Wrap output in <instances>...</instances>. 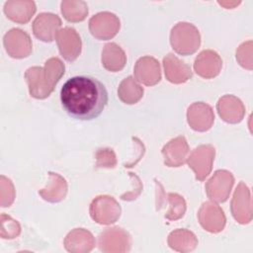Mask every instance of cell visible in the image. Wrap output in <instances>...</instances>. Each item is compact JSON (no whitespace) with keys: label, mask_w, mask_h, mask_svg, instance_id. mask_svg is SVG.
I'll return each instance as SVG.
<instances>
[{"label":"cell","mask_w":253,"mask_h":253,"mask_svg":"<svg viewBox=\"0 0 253 253\" xmlns=\"http://www.w3.org/2000/svg\"><path fill=\"white\" fill-rule=\"evenodd\" d=\"M64 111L73 119L91 121L101 115L108 103L104 84L90 76H75L68 79L60 90Z\"/></svg>","instance_id":"obj_1"},{"label":"cell","mask_w":253,"mask_h":253,"mask_svg":"<svg viewBox=\"0 0 253 253\" xmlns=\"http://www.w3.org/2000/svg\"><path fill=\"white\" fill-rule=\"evenodd\" d=\"M64 74V64L56 57L49 58L44 67H31L25 73L32 97L44 99L53 91L54 86Z\"/></svg>","instance_id":"obj_2"},{"label":"cell","mask_w":253,"mask_h":253,"mask_svg":"<svg viewBox=\"0 0 253 253\" xmlns=\"http://www.w3.org/2000/svg\"><path fill=\"white\" fill-rule=\"evenodd\" d=\"M170 43L177 53L181 55L192 54L201 44L199 30L193 24L180 22L171 30Z\"/></svg>","instance_id":"obj_3"},{"label":"cell","mask_w":253,"mask_h":253,"mask_svg":"<svg viewBox=\"0 0 253 253\" xmlns=\"http://www.w3.org/2000/svg\"><path fill=\"white\" fill-rule=\"evenodd\" d=\"M120 29L119 18L110 12H102L89 21V30L98 40H109L115 37Z\"/></svg>","instance_id":"obj_4"},{"label":"cell","mask_w":253,"mask_h":253,"mask_svg":"<svg viewBox=\"0 0 253 253\" xmlns=\"http://www.w3.org/2000/svg\"><path fill=\"white\" fill-rule=\"evenodd\" d=\"M213 157L214 148L211 145H201L193 151L187 162L194 170L197 180L204 181L210 174Z\"/></svg>","instance_id":"obj_5"},{"label":"cell","mask_w":253,"mask_h":253,"mask_svg":"<svg viewBox=\"0 0 253 253\" xmlns=\"http://www.w3.org/2000/svg\"><path fill=\"white\" fill-rule=\"evenodd\" d=\"M55 40L60 54L68 61L75 60L81 51V40L73 28L66 27L58 31Z\"/></svg>","instance_id":"obj_6"},{"label":"cell","mask_w":253,"mask_h":253,"mask_svg":"<svg viewBox=\"0 0 253 253\" xmlns=\"http://www.w3.org/2000/svg\"><path fill=\"white\" fill-rule=\"evenodd\" d=\"M188 124L197 131H206L210 129L214 121L212 109L208 104L197 102L188 108Z\"/></svg>","instance_id":"obj_7"},{"label":"cell","mask_w":253,"mask_h":253,"mask_svg":"<svg viewBox=\"0 0 253 253\" xmlns=\"http://www.w3.org/2000/svg\"><path fill=\"white\" fill-rule=\"evenodd\" d=\"M135 78L146 86H153L161 80L159 62L151 56L140 57L134 66Z\"/></svg>","instance_id":"obj_8"},{"label":"cell","mask_w":253,"mask_h":253,"mask_svg":"<svg viewBox=\"0 0 253 253\" xmlns=\"http://www.w3.org/2000/svg\"><path fill=\"white\" fill-rule=\"evenodd\" d=\"M60 26L61 20L57 15L42 13L33 23V32L38 39L43 42H52L57 33L56 30Z\"/></svg>","instance_id":"obj_9"},{"label":"cell","mask_w":253,"mask_h":253,"mask_svg":"<svg viewBox=\"0 0 253 253\" xmlns=\"http://www.w3.org/2000/svg\"><path fill=\"white\" fill-rule=\"evenodd\" d=\"M189 153V146L184 136H178L170 140L162 148L164 163L169 167H179L186 161Z\"/></svg>","instance_id":"obj_10"},{"label":"cell","mask_w":253,"mask_h":253,"mask_svg":"<svg viewBox=\"0 0 253 253\" xmlns=\"http://www.w3.org/2000/svg\"><path fill=\"white\" fill-rule=\"evenodd\" d=\"M163 65L165 69V76L167 80L172 83H184L192 77L190 66L172 53L167 54L163 58Z\"/></svg>","instance_id":"obj_11"},{"label":"cell","mask_w":253,"mask_h":253,"mask_svg":"<svg viewBox=\"0 0 253 253\" xmlns=\"http://www.w3.org/2000/svg\"><path fill=\"white\" fill-rule=\"evenodd\" d=\"M198 56L202 60L207 62L206 64L195 59L194 69L198 75H200L203 78L210 79L219 74V71L222 66V60L215 51L211 49L203 50Z\"/></svg>","instance_id":"obj_12"},{"label":"cell","mask_w":253,"mask_h":253,"mask_svg":"<svg viewBox=\"0 0 253 253\" xmlns=\"http://www.w3.org/2000/svg\"><path fill=\"white\" fill-rule=\"evenodd\" d=\"M36 12V4L33 1H7L4 5V13L10 20L25 24Z\"/></svg>","instance_id":"obj_13"},{"label":"cell","mask_w":253,"mask_h":253,"mask_svg":"<svg viewBox=\"0 0 253 253\" xmlns=\"http://www.w3.org/2000/svg\"><path fill=\"white\" fill-rule=\"evenodd\" d=\"M126 62L125 51L115 42L107 43L102 51V64L103 66L113 72L122 70Z\"/></svg>","instance_id":"obj_14"},{"label":"cell","mask_w":253,"mask_h":253,"mask_svg":"<svg viewBox=\"0 0 253 253\" xmlns=\"http://www.w3.org/2000/svg\"><path fill=\"white\" fill-rule=\"evenodd\" d=\"M118 96L125 104H135L143 96V88H141L131 76L125 78L118 89Z\"/></svg>","instance_id":"obj_15"},{"label":"cell","mask_w":253,"mask_h":253,"mask_svg":"<svg viewBox=\"0 0 253 253\" xmlns=\"http://www.w3.org/2000/svg\"><path fill=\"white\" fill-rule=\"evenodd\" d=\"M16 44L20 45L27 55L31 53L32 43L30 37L27 33L20 29H12L4 36V46L8 53L12 51Z\"/></svg>","instance_id":"obj_16"},{"label":"cell","mask_w":253,"mask_h":253,"mask_svg":"<svg viewBox=\"0 0 253 253\" xmlns=\"http://www.w3.org/2000/svg\"><path fill=\"white\" fill-rule=\"evenodd\" d=\"M61 13L69 22L83 21L88 14V7L84 1H62Z\"/></svg>","instance_id":"obj_17"},{"label":"cell","mask_w":253,"mask_h":253,"mask_svg":"<svg viewBox=\"0 0 253 253\" xmlns=\"http://www.w3.org/2000/svg\"><path fill=\"white\" fill-rule=\"evenodd\" d=\"M233 176L231 175V173H229L227 175V177L222 181V184H217L216 181L211 177L209 181H208V184H207V193H208V196L211 199L212 196L214 195V193L216 192L217 189H220L222 188L224 191H226L227 193H230V190H231V187L233 185Z\"/></svg>","instance_id":"obj_18"},{"label":"cell","mask_w":253,"mask_h":253,"mask_svg":"<svg viewBox=\"0 0 253 253\" xmlns=\"http://www.w3.org/2000/svg\"><path fill=\"white\" fill-rule=\"evenodd\" d=\"M97 156L104 157V160L97 162V167H105V168H113L115 167L117 161L115 153L110 148H102L99 149L97 152Z\"/></svg>","instance_id":"obj_19"}]
</instances>
